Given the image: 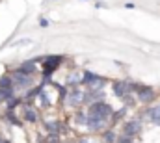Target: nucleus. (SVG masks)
Segmentation results:
<instances>
[{
    "mask_svg": "<svg viewBox=\"0 0 160 143\" xmlns=\"http://www.w3.org/2000/svg\"><path fill=\"white\" fill-rule=\"evenodd\" d=\"M114 113V108L108 102H93L89 104V108L86 110V115L88 117H95V119H102V121H108L110 123V117Z\"/></svg>",
    "mask_w": 160,
    "mask_h": 143,
    "instance_id": "obj_1",
    "label": "nucleus"
},
{
    "mask_svg": "<svg viewBox=\"0 0 160 143\" xmlns=\"http://www.w3.org/2000/svg\"><path fill=\"white\" fill-rule=\"evenodd\" d=\"M134 97H136V102L145 104V106H151L157 101V89L151 87V86H145V84H136Z\"/></svg>",
    "mask_w": 160,
    "mask_h": 143,
    "instance_id": "obj_2",
    "label": "nucleus"
},
{
    "mask_svg": "<svg viewBox=\"0 0 160 143\" xmlns=\"http://www.w3.org/2000/svg\"><path fill=\"white\" fill-rule=\"evenodd\" d=\"M9 74H11L13 89H15V91H26V89H30V87H32V84H34V76L22 74V72H19L17 69H15V71H11Z\"/></svg>",
    "mask_w": 160,
    "mask_h": 143,
    "instance_id": "obj_3",
    "label": "nucleus"
},
{
    "mask_svg": "<svg viewBox=\"0 0 160 143\" xmlns=\"http://www.w3.org/2000/svg\"><path fill=\"white\" fill-rule=\"evenodd\" d=\"M142 130H143V123L140 119H130V121H125L121 125V136H125V138L134 140L136 136L142 134Z\"/></svg>",
    "mask_w": 160,
    "mask_h": 143,
    "instance_id": "obj_4",
    "label": "nucleus"
},
{
    "mask_svg": "<svg viewBox=\"0 0 160 143\" xmlns=\"http://www.w3.org/2000/svg\"><path fill=\"white\" fill-rule=\"evenodd\" d=\"M82 99H84V91H82L80 87H69V91H67V95L62 99V102L67 108L77 110V108L82 106Z\"/></svg>",
    "mask_w": 160,
    "mask_h": 143,
    "instance_id": "obj_5",
    "label": "nucleus"
},
{
    "mask_svg": "<svg viewBox=\"0 0 160 143\" xmlns=\"http://www.w3.org/2000/svg\"><path fill=\"white\" fill-rule=\"evenodd\" d=\"M86 128H88V132H91V134H101V132H104L106 128H110V123L108 121H102V119H95V117H88L86 115V125H84Z\"/></svg>",
    "mask_w": 160,
    "mask_h": 143,
    "instance_id": "obj_6",
    "label": "nucleus"
},
{
    "mask_svg": "<svg viewBox=\"0 0 160 143\" xmlns=\"http://www.w3.org/2000/svg\"><path fill=\"white\" fill-rule=\"evenodd\" d=\"M62 63H63V58L62 56H47L43 60V65H41L43 67V74L45 76H50L58 67H62Z\"/></svg>",
    "mask_w": 160,
    "mask_h": 143,
    "instance_id": "obj_7",
    "label": "nucleus"
},
{
    "mask_svg": "<svg viewBox=\"0 0 160 143\" xmlns=\"http://www.w3.org/2000/svg\"><path fill=\"white\" fill-rule=\"evenodd\" d=\"M21 104H22V102H21ZM22 119H24L26 123L36 125V123L41 119L39 110H38L36 106H32V104H22Z\"/></svg>",
    "mask_w": 160,
    "mask_h": 143,
    "instance_id": "obj_8",
    "label": "nucleus"
},
{
    "mask_svg": "<svg viewBox=\"0 0 160 143\" xmlns=\"http://www.w3.org/2000/svg\"><path fill=\"white\" fill-rule=\"evenodd\" d=\"M145 119L155 123V125H160V102H157L155 106H149L145 110Z\"/></svg>",
    "mask_w": 160,
    "mask_h": 143,
    "instance_id": "obj_9",
    "label": "nucleus"
},
{
    "mask_svg": "<svg viewBox=\"0 0 160 143\" xmlns=\"http://www.w3.org/2000/svg\"><path fill=\"white\" fill-rule=\"evenodd\" d=\"M17 71L22 72V74H28V76H34L38 72V62L36 60H30V62H24L17 67Z\"/></svg>",
    "mask_w": 160,
    "mask_h": 143,
    "instance_id": "obj_10",
    "label": "nucleus"
},
{
    "mask_svg": "<svg viewBox=\"0 0 160 143\" xmlns=\"http://www.w3.org/2000/svg\"><path fill=\"white\" fill-rule=\"evenodd\" d=\"M73 121H75V125H77V126H84V125H86V110H84L82 106L75 110Z\"/></svg>",
    "mask_w": 160,
    "mask_h": 143,
    "instance_id": "obj_11",
    "label": "nucleus"
},
{
    "mask_svg": "<svg viewBox=\"0 0 160 143\" xmlns=\"http://www.w3.org/2000/svg\"><path fill=\"white\" fill-rule=\"evenodd\" d=\"M116 140H118V134L112 128H106L104 132H101V141L102 143H116Z\"/></svg>",
    "mask_w": 160,
    "mask_h": 143,
    "instance_id": "obj_12",
    "label": "nucleus"
},
{
    "mask_svg": "<svg viewBox=\"0 0 160 143\" xmlns=\"http://www.w3.org/2000/svg\"><path fill=\"white\" fill-rule=\"evenodd\" d=\"M0 89H13V80H11V74L6 72L0 76Z\"/></svg>",
    "mask_w": 160,
    "mask_h": 143,
    "instance_id": "obj_13",
    "label": "nucleus"
},
{
    "mask_svg": "<svg viewBox=\"0 0 160 143\" xmlns=\"http://www.w3.org/2000/svg\"><path fill=\"white\" fill-rule=\"evenodd\" d=\"M125 115H127V108H125V106L121 108V110H114V113H112V117H110V125H116V123H119Z\"/></svg>",
    "mask_w": 160,
    "mask_h": 143,
    "instance_id": "obj_14",
    "label": "nucleus"
},
{
    "mask_svg": "<svg viewBox=\"0 0 160 143\" xmlns=\"http://www.w3.org/2000/svg\"><path fill=\"white\" fill-rule=\"evenodd\" d=\"M4 119H6L9 125H19V123H21V119L15 115V110H6V113H4Z\"/></svg>",
    "mask_w": 160,
    "mask_h": 143,
    "instance_id": "obj_15",
    "label": "nucleus"
},
{
    "mask_svg": "<svg viewBox=\"0 0 160 143\" xmlns=\"http://www.w3.org/2000/svg\"><path fill=\"white\" fill-rule=\"evenodd\" d=\"M38 99H39V102H41V108H50L52 106V101L48 99V93H47V91L41 89V93L38 95Z\"/></svg>",
    "mask_w": 160,
    "mask_h": 143,
    "instance_id": "obj_16",
    "label": "nucleus"
},
{
    "mask_svg": "<svg viewBox=\"0 0 160 143\" xmlns=\"http://www.w3.org/2000/svg\"><path fill=\"white\" fill-rule=\"evenodd\" d=\"M4 104H6V110H15L17 106H21V97L13 95V97H11V99H8Z\"/></svg>",
    "mask_w": 160,
    "mask_h": 143,
    "instance_id": "obj_17",
    "label": "nucleus"
},
{
    "mask_svg": "<svg viewBox=\"0 0 160 143\" xmlns=\"http://www.w3.org/2000/svg\"><path fill=\"white\" fill-rule=\"evenodd\" d=\"M15 95V89H0V104H4L8 99Z\"/></svg>",
    "mask_w": 160,
    "mask_h": 143,
    "instance_id": "obj_18",
    "label": "nucleus"
},
{
    "mask_svg": "<svg viewBox=\"0 0 160 143\" xmlns=\"http://www.w3.org/2000/svg\"><path fill=\"white\" fill-rule=\"evenodd\" d=\"M123 104H125V108H130V106H136V97L134 95H125L123 99Z\"/></svg>",
    "mask_w": 160,
    "mask_h": 143,
    "instance_id": "obj_19",
    "label": "nucleus"
},
{
    "mask_svg": "<svg viewBox=\"0 0 160 143\" xmlns=\"http://www.w3.org/2000/svg\"><path fill=\"white\" fill-rule=\"evenodd\" d=\"M43 143H62V138L54 136V134H47V138L43 140Z\"/></svg>",
    "mask_w": 160,
    "mask_h": 143,
    "instance_id": "obj_20",
    "label": "nucleus"
},
{
    "mask_svg": "<svg viewBox=\"0 0 160 143\" xmlns=\"http://www.w3.org/2000/svg\"><path fill=\"white\" fill-rule=\"evenodd\" d=\"M116 143H136L132 138H125V136H118V140H116Z\"/></svg>",
    "mask_w": 160,
    "mask_h": 143,
    "instance_id": "obj_21",
    "label": "nucleus"
},
{
    "mask_svg": "<svg viewBox=\"0 0 160 143\" xmlns=\"http://www.w3.org/2000/svg\"><path fill=\"white\" fill-rule=\"evenodd\" d=\"M75 143H93V141L88 140V138H78V140H75Z\"/></svg>",
    "mask_w": 160,
    "mask_h": 143,
    "instance_id": "obj_22",
    "label": "nucleus"
},
{
    "mask_svg": "<svg viewBox=\"0 0 160 143\" xmlns=\"http://www.w3.org/2000/svg\"><path fill=\"white\" fill-rule=\"evenodd\" d=\"M125 7H127V9H134V4H130V2H128V4H125Z\"/></svg>",
    "mask_w": 160,
    "mask_h": 143,
    "instance_id": "obj_23",
    "label": "nucleus"
},
{
    "mask_svg": "<svg viewBox=\"0 0 160 143\" xmlns=\"http://www.w3.org/2000/svg\"><path fill=\"white\" fill-rule=\"evenodd\" d=\"M41 26H48V21L47 19H41Z\"/></svg>",
    "mask_w": 160,
    "mask_h": 143,
    "instance_id": "obj_24",
    "label": "nucleus"
},
{
    "mask_svg": "<svg viewBox=\"0 0 160 143\" xmlns=\"http://www.w3.org/2000/svg\"><path fill=\"white\" fill-rule=\"evenodd\" d=\"M0 143H11V141H9L8 138H2V141H0Z\"/></svg>",
    "mask_w": 160,
    "mask_h": 143,
    "instance_id": "obj_25",
    "label": "nucleus"
},
{
    "mask_svg": "<svg viewBox=\"0 0 160 143\" xmlns=\"http://www.w3.org/2000/svg\"><path fill=\"white\" fill-rule=\"evenodd\" d=\"M62 143H75V141H62Z\"/></svg>",
    "mask_w": 160,
    "mask_h": 143,
    "instance_id": "obj_26",
    "label": "nucleus"
},
{
    "mask_svg": "<svg viewBox=\"0 0 160 143\" xmlns=\"http://www.w3.org/2000/svg\"><path fill=\"white\" fill-rule=\"evenodd\" d=\"M2 138H4V136H2V134H0V141H2Z\"/></svg>",
    "mask_w": 160,
    "mask_h": 143,
    "instance_id": "obj_27",
    "label": "nucleus"
},
{
    "mask_svg": "<svg viewBox=\"0 0 160 143\" xmlns=\"http://www.w3.org/2000/svg\"><path fill=\"white\" fill-rule=\"evenodd\" d=\"M39 143H43V140H41V141H39Z\"/></svg>",
    "mask_w": 160,
    "mask_h": 143,
    "instance_id": "obj_28",
    "label": "nucleus"
}]
</instances>
